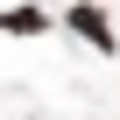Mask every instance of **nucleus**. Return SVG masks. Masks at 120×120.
Returning <instances> with one entry per match:
<instances>
[{
  "label": "nucleus",
  "instance_id": "1",
  "mask_svg": "<svg viewBox=\"0 0 120 120\" xmlns=\"http://www.w3.org/2000/svg\"><path fill=\"white\" fill-rule=\"evenodd\" d=\"M64 21H71V28H78V35L92 42V49H106V56H113V21H106L99 7H92V0H78V7H71Z\"/></svg>",
  "mask_w": 120,
  "mask_h": 120
},
{
  "label": "nucleus",
  "instance_id": "2",
  "mask_svg": "<svg viewBox=\"0 0 120 120\" xmlns=\"http://www.w3.org/2000/svg\"><path fill=\"white\" fill-rule=\"evenodd\" d=\"M49 14L35 7V0H21V7H0V35H42Z\"/></svg>",
  "mask_w": 120,
  "mask_h": 120
}]
</instances>
